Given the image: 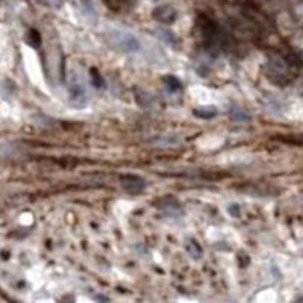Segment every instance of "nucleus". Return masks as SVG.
<instances>
[{"instance_id":"f257e3e1","label":"nucleus","mask_w":303,"mask_h":303,"mask_svg":"<svg viewBox=\"0 0 303 303\" xmlns=\"http://www.w3.org/2000/svg\"><path fill=\"white\" fill-rule=\"evenodd\" d=\"M108 38H110L112 47H115L121 53H134V52H138L141 47L137 37H134V35L129 32L112 30Z\"/></svg>"},{"instance_id":"f03ea898","label":"nucleus","mask_w":303,"mask_h":303,"mask_svg":"<svg viewBox=\"0 0 303 303\" xmlns=\"http://www.w3.org/2000/svg\"><path fill=\"white\" fill-rule=\"evenodd\" d=\"M121 187L123 190L129 193V194H139L144 191L146 188V182L141 179L138 176H134V174H128L124 176L121 179Z\"/></svg>"},{"instance_id":"423d86ee","label":"nucleus","mask_w":303,"mask_h":303,"mask_svg":"<svg viewBox=\"0 0 303 303\" xmlns=\"http://www.w3.org/2000/svg\"><path fill=\"white\" fill-rule=\"evenodd\" d=\"M216 108H214V106H206V108H197L194 111V114L197 115V117H200V118H211V117H214L216 115Z\"/></svg>"},{"instance_id":"7ed1b4c3","label":"nucleus","mask_w":303,"mask_h":303,"mask_svg":"<svg viewBox=\"0 0 303 303\" xmlns=\"http://www.w3.org/2000/svg\"><path fill=\"white\" fill-rule=\"evenodd\" d=\"M155 19L161 23H171L176 19V12L170 6H163L155 11Z\"/></svg>"},{"instance_id":"39448f33","label":"nucleus","mask_w":303,"mask_h":303,"mask_svg":"<svg viewBox=\"0 0 303 303\" xmlns=\"http://www.w3.org/2000/svg\"><path fill=\"white\" fill-rule=\"evenodd\" d=\"M187 250H188V253L191 255L193 259H200L202 258V248L197 243L190 241L188 246H187Z\"/></svg>"},{"instance_id":"20e7f679","label":"nucleus","mask_w":303,"mask_h":303,"mask_svg":"<svg viewBox=\"0 0 303 303\" xmlns=\"http://www.w3.org/2000/svg\"><path fill=\"white\" fill-rule=\"evenodd\" d=\"M70 96H71V100H73V105H76V106H83L86 103L85 90H83V86L79 85V83H73V86H71V91H70Z\"/></svg>"},{"instance_id":"0eeeda50","label":"nucleus","mask_w":303,"mask_h":303,"mask_svg":"<svg viewBox=\"0 0 303 303\" xmlns=\"http://www.w3.org/2000/svg\"><path fill=\"white\" fill-rule=\"evenodd\" d=\"M91 78H93V82H94V85L99 88V86H102V78L99 76V73H97V71L96 70H93L91 71Z\"/></svg>"}]
</instances>
